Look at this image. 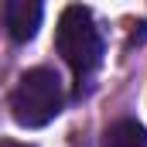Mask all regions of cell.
I'll use <instances>...</instances> for the list:
<instances>
[{
	"mask_svg": "<svg viewBox=\"0 0 147 147\" xmlns=\"http://www.w3.org/2000/svg\"><path fill=\"white\" fill-rule=\"evenodd\" d=\"M62 110V82L51 69H31L21 75L17 89L10 92V113L21 127H45Z\"/></svg>",
	"mask_w": 147,
	"mask_h": 147,
	"instance_id": "cell-2",
	"label": "cell"
},
{
	"mask_svg": "<svg viewBox=\"0 0 147 147\" xmlns=\"http://www.w3.org/2000/svg\"><path fill=\"white\" fill-rule=\"evenodd\" d=\"M45 17V0H3V28L17 45L31 41Z\"/></svg>",
	"mask_w": 147,
	"mask_h": 147,
	"instance_id": "cell-3",
	"label": "cell"
},
{
	"mask_svg": "<svg viewBox=\"0 0 147 147\" xmlns=\"http://www.w3.org/2000/svg\"><path fill=\"white\" fill-rule=\"evenodd\" d=\"M103 147H147V130L137 120H116L103 137Z\"/></svg>",
	"mask_w": 147,
	"mask_h": 147,
	"instance_id": "cell-4",
	"label": "cell"
},
{
	"mask_svg": "<svg viewBox=\"0 0 147 147\" xmlns=\"http://www.w3.org/2000/svg\"><path fill=\"white\" fill-rule=\"evenodd\" d=\"M0 147H24V144H14V140H3Z\"/></svg>",
	"mask_w": 147,
	"mask_h": 147,
	"instance_id": "cell-5",
	"label": "cell"
},
{
	"mask_svg": "<svg viewBox=\"0 0 147 147\" xmlns=\"http://www.w3.org/2000/svg\"><path fill=\"white\" fill-rule=\"evenodd\" d=\"M55 48L65 58V65L75 72V79H89L99 69L103 58V38L96 31V21L89 14V7H65L58 17V31H55Z\"/></svg>",
	"mask_w": 147,
	"mask_h": 147,
	"instance_id": "cell-1",
	"label": "cell"
}]
</instances>
